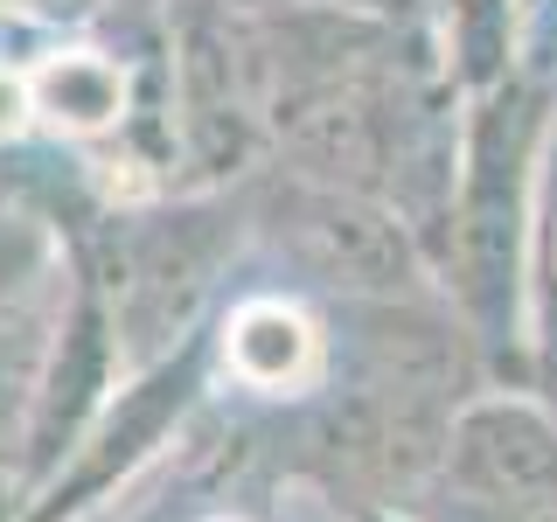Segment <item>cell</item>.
<instances>
[{
    "label": "cell",
    "mask_w": 557,
    "mask_h": 522,
    "mask_svg": "<svg viewBox=\"0 0 557 522\" xmlns=\"http://www.w3.org/2000/svg\"><path fill=\"white\" fill-rule=\"evenodd\" d=\"M557 133V84L536 70H509L502 84L467 98L460 119V182L440 244V286L467 335L481 341L495 383H530L522 341V265H530L536 174Z\"/></svg>",
    "instance_id": "cell-1"
},
{
    "label": "cell",
    "mask_w": 557,
    "mask_h": 522,
    "mask_svg": "<svg viewBox=\"0 0 557 522\" xmlns=\"http://www.w3.org/2000/svg\"><path fill=\"white\" fill-rule=\"evenodd\" d=\"M251 231L313 300H446L418 231L362 188L265 161L251 174Z\"/></svg>",
    "instance_id": "cell-2"
},
{
    "label": "cell",
    "mask_w": 557,
    "mask_h": 522,
    "mask_svg": "<svg viewBox=\"0 0 557 522\" xmlns=\"http://www.w3.org/2000/svg\"><path fill=\"white\" fill-rule=\"evenodd\" d=\"M209 397H216V348H209V327H196L174 356L147 362V370H133L119 383L112 405L98 411V425L84 432V446L70 452L63 474L28 501L22 522H91L98 509H112V501L196 425V411Z\"/></svg>",
    "instance_id": "cell-3"
},
{
    "label": "cell",
    "mask_w": 557,
    "mask_h": 522,
    "mask_svg": "<svg viewBox=\"0 0 557 522\" xmlns=\"http://www.w3.org/2000/svg\"><path fill=\"white\" fill-rule=\"evenodd\" d=\"M126 376H133V362H126V341H119L112 300L70 258V293H63V313H57V335L42 348V370H35L22 439H14V487H22V501H35L63 474V460L84 446V432L98 425V411L112 405V390Z\"/></svg>",
    "instance_id": "cell-4"
},
{
    "label": "cell",
    "mask_w": 557,
    "mask_h": 522,
    "mask_svg": "<svg viewBox=\"0 0 557 522\" xmlns=\"http://www.w3.org/2000/svg\"><path fill=\"white\" fill-rule=\"evenodd\" d=\"M216 383L265 411H300L335 376V321L327 300L300 286H244L209 321Z\"/></svg>",
    "instance_id": "cell-5"
},
{
    "label": "cell",
    "mask_w": 557,
    "mask_h": 522,
    "mask_svg": "<svg viewBox=\"0 0 557 522\" xmlns=\"http://www.w3.org/2000/svg\"><path fill=\"white\" fill-rule=\"evenodd\" d=\"M425 495L474 501V509L557 495V405L522 383H487L481 397H467V411L446 432L440 481Z\"/></svg>",
    "instance_id": "cell-6"
},
{
    "label": "cell",
    "mask_w": 557,
    "mask_h": 522,
    "mask_svg": "<svg viewBox=\"0 0 557 522\" xmlns=\"http://www.w3.org/2000/svg\"><path fill=\"white\" fill-rule=\"evenodd\" d=\"M522 341H530V383L522 390L557 405V133L536 174V216H530V265H522Z\"/></svg>",
    "instance_id": "cell-7"
},
{
    "label": "cell",
    "mask_w": 557,
    "mask_h": 522,
    "mask_svg": "<svg viewBox=\"0 0 557 522\" xmlns=\"http://www.w3.org/2000/svg\"><path fill=\"white\" fill-rule=\"evenodd\" d=\"M63 258H70V244L49 209H35L28 196H14V202L0 196V327L63 272Z\"/></svg>",
    "instance_id": "cell-8"
},
{
    "label": "cell",
    "mask_w": 557,
    "mask_h": 522,
    "mask_svg": "<svg viewBox=\"0 0 557 522\" xmlns=\"http://www.w3.org/2000/svg\"><path fill=\"white\" fill-rule=\"evenodd\" d=\"M35 126V98H28V63H8L0 57V147L22 139Z\"/></svg>",
    "instance_id": "cell-9"
},
{
    "label": "cell",
    "mask_w": 557,
    "mask_h": 522,
    "mask_svg": "<svg viewBox=\"0 0 557 522\" xmlns=\"http://www.w3.org/2000/svg\"><path fill=\"white\" fill-rule=\"evenodd\" d=\"M8 14H22V22H42V28H84L98 22L112 0H0Z\"/></svg>",
    "instance_id": "cell-10"
},
{
    "label": "cell",
    "mask_w": 557,
    "mask_h": 522,
    "mask_svg": "<svg viewBox=\"0 0 557 522\" xmlns=\"http://www.w3.org/2000/svg\"><path fill=\"white\" fill-rule=\"evenodd\" d=\"M327 8H348V14H370V22H440V0H327Z\"/></svg>",
    "instance_id": "cell-11"
},
{
    "label": "cell",
    "mask_w": 557,
    "mask_h": 522,
    "mask_svg": "<svg viewBox=\"0 0 557 522\" xmlns=\"http://www.w3.org/2000/svg\"><path fill=\"white\" fill-rule=\"evenodd\" d=\"M348 515H356V522H425L418 509H348Z\"/></svg>",
    "instance_id": "cell-12"
},
{
    "label": "cell",
    "mask_w": 557,
    "mask_h": 522,
    "mask_svg": "<svg viewBox=\"0 0 557 522\" xmlns=\"http://www.w3.org/2000/svg\"><path fill=\"white\" fill-rule=\"evenodd\" d=\"M209 522H237V515H209Z\"/></svg>",
    "instance_id": "cell-13"
}]
</instances>
